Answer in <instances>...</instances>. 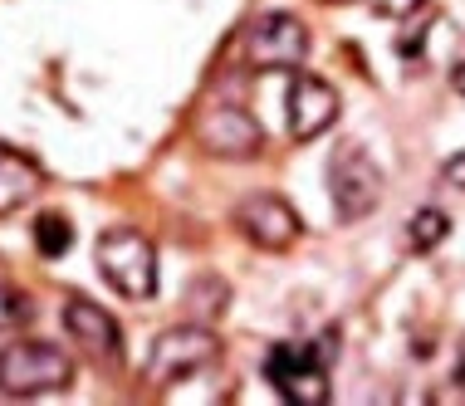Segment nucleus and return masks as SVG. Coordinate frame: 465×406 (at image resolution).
<instances>
[{"mask_svg": "<svg viewBox=\"0 0 465 406\" xmlns=\"http://www.w3.org/2000/svg\"><path fill=\"white\" fill-rule=\"evenodd\" d=\"M74 382V358L49 338H15L0 348V391L5 397H49Z\"/></svg>", "mask_w": 465, "mask_h": 406, "instance_id": "1", "label": "nucleus"}, {"mask_svg": "<svg viewBox=\"0 0 465 406\" xmlns=\"http://www.w3.org/2000/svg\"><path fill=\"white\" fill-rule=\"evenodd\" d=\"M94 255H98V274H104L123 299L143 303V299L157 294V245L143 231H133V225H108V231L98 235Z\"/></svg>", "mask_w": 465, "mask_h": 406, "instance_id": "2", "label": "nucleus"}, {"mask_svg": "<svg viewBox=\"0 0 465 406\" xmlns=\"http://www.w3.org/2000/svg\"><path fill=\"white\" fill-rule=\"evenodd\" d=\"M221 362V338L211 323H177L153 338L147 348V382L153 387H177L186 377H201Z\"/></svg>", "mask_w": 465, "mask_h": 406, "instance_id": "3", "label": "nucleus"}, {"mask_svg": "<svg viewBox=\"0 0 465 406\" xmlns=\"http://www.w3.org/2000/svg\"><path fill=\"white\" fill-rule=\"evenodd\" d=\"M309 54V30L299 15L289 10H270V15H255L241 35V64L255 74H284L299 69Z\"/></svg>", "mask_w": 465, "mask_h": 406, "instance_id": "4", "label": "nucleus"}, {"mask_svg": "<svg viewBox=\"0 0 465 406\" xmlns=\"http://www.w3.org/2000/svg\"><path fill=\"white\" fill-rule=\"evenodd\" d=\"M329 196L338 221H362V215L377 211L382 201V167L368 157V147L343 143L329 157Z\"/></svg>", "mask_w": 465, "mask_h": 406, "instance_id": "5", "label": "nucleus"}, {"mask_svg": "<svg viewBox=\"0 0 465 406\" xmlns=\"http://www.w3.org/2000/svg\"><path fill=\"white\" fill-rule=\"evenodd\" d=\"M265 377L289 406H323L329 401V367L313 342H274L265 352Z\"/></svg>", "mask_w": 465, "mask_h": 406, "instance_id": "6", "label": "nucleus"}, {"mask_svg": "<svg viewBox=\"0 0 465 406\" xmlns=\"http://www.w3.org/2000/svg\"><path fill=\"white\" fill-rule=\"evenodd\" d=\"M196 147L206 157L221 162H250L260 147H265V133H260L255 113L241 104H211L196 118Z\"/></svg>", "mask_w": 465, "mask_h": 406, "instance_id": "7", "label": "nucleus"}, {"mask_svg": "<svg viewBox=\"0 0 465 406\" xmlns=\"http://www.w3.org/2000/svg\"><path fill=\"white\" fill-rule=\"evenodd\" d=\"M231 221H235V231H241L255 250H289L299 240V211L289 206V201L280 192H255V196H245L241 206L231 211Z\"/></svg>", "mask_w": 465, "mask_h": 406, "instance_id": "8", "label": "nucleus"}, {"mask_svg": "<svg viewBox=\"0 0 465 406\" xmlns=\"http://www.w3.org/2000/svg\"><path fill=\"white\" fill-rule=\"evenodd\" d=\"M64 333L74 338V348L98 367H123V328L104 303L74 294L64 299Z\"/></svg>", "mask_w": 465, "mask_h": 406, "instance_id": "9", "label": "nucleus"}, {"mask_svg": "<svg viewBox=\"0 0 465 406\" xmlns=\"http://www.w3.org/2000/svg\"><path fill=\"white\" fill-rule=\"evenodd\" d=\"M338 88L329 79H319V74H294V84H289L284 94V123H289V137L294 143H313V137H323L338 123Z\"/></svg>", "mask_w": 465, "mask_h": 406, "instance_id": "10", "label": "nucleus"}, {"mask_svg": "<svg viewBox=\"0 0 465 406\" xmlns=\"http://www.w3.org/2000/svg\"><path fill=\"white\" fill-rule=\"evenodd\" d=\"M35 196H40V167L30 157H20V152L0 147V215L20 211Z\"/></svg>", "mask_w": 465, "mask_h": 406, "instance_id": "11", "label": "nucleus"}, {"mask_svg": "<svg viewBox=\"0 0 465 406\" xmlns=\"http://www.w3.org/2000/svg\"><path fill=\"white\" fill-rule=\"evenodd\" d=\"M225 303H231V289H225L221 274H201L186 284V309L196 313V323H211L225 313Z\"/></svg>", "mask_w": 465, "mask_h": 406, "instance_id": "12", "label": "nucleus"}, {"mask_svg": "<svg viewBox=\"0 0 465 406\" xmlns=\"http://www.w3.org/2000/svg\"><path fill=\"white\" fill-rule=\"evenodd\" d=\"M450 235V215L441 206H421L417 215L407 221V245H411V255H431L436 245Z\"/></svg>", "mask_w": 465, "mask_h": 406, "instance_id": "13", "label": "nucleus"}, {"mask_svg": "<svg viewBox=\"0 0 465 406\" xmlns=\"http://www.w3.org/2000/svg\"><path fill=\"white\" fill-rule=\"evenodd\" d=\"M69 245H74L69 215H59V211H40V215H35V250H40L45 260H59Z\"/></svg>", "mask_w": 465, "mask_h": 406, "instance_id": "14", "label": "nucleus"}, {"mask_svg": "<svg viewBox=\"0 0 465 406\" xmlns=\"http://www.w3.org/2000/svg\"><path fill=\"white\" fill-rule=\"evenodd\" d=\"M30 319H35L30 294H25V289H15V284H0V338L30 328Z\"/></svg>", "mask_w": 465, "mask_h": 406, "instance_id": "15", "label": "nucleus"}, {"mask_svg": "<svg viewBox=\"0 0 465 406\" xmlns=\"http://www.w3.org/2000/svg\"><path fill=\"white\" fill-rule=\"evenodd\" d=\"M426 5H431V0H368L372 15L377 20H392V25H407V20L426 15Z\"/></svg>", "mask_w": 465, "mask_h": 406, "instance_id": "16", "label": "nucleus"}, {"mask_svg": "<svg viewBox=\"0 0 465 406\" xmlns=\"http://www.w3.org/2000/svg\"><path fill=\"white\" fill-rule=\"evenodd\" d=\"M441 176H446V186L465 192V147H460V152H450V157L441 162Z\"/></svg>", "mask_w": 465, "mask_h": 406, "instance_id": "17", "label": "nucleus"}, {"mask_svg": "<svg viewBox=\"0 0 465 406\" xmlns=\"http://www.w3.org/2000/svg\"><path fill=\"white\" fill-rule=\"evenodd\" d=\"M450 88H456V94L465 98V54L456 59V69H450Z\"/></svg>", "mask_w": 465, "mask_h": 406, "instance_id": "18", "label": "nucleus"}, {"mask_svg": "<svg viewBox=\"0 0 465 406\" xmlns=\"http://www.w3.org/2000/svg\"><path fill=\"white\" fill-rule=\"evenodd\" d=\"M456 382L465 387V338H460V348H456Z\"/></svg>", "mask_w": 465, "mask_h": 406, "instance_id": "19", "label": "nucleus"}]
</instances>
